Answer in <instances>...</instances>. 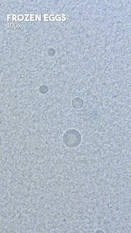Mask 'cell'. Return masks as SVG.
Wrapping results in <instances>:
<instances>
[{"label": "cell", "instance_id": "cell-1", "mask_svg": "<svg viewBox=\"0 0 131 233\" xmlns=\"http://www.w3.org/2000/svg\"><path fill=\"white\" fill-rule=\"evenodd\" d=\"M63 142L64 144L70 148H75L80 144L81 136L78 131L75 129H70L63 136Z\"/></svg>", "mask_w": 131, "mask_h": 233}, {"label": "cell", "instance_id": "cell-2", "mask_svg": "<svg viewBox=\"0 0 131 233\" xmlns=\"http://www.w3.org/2000/svg\"><path fill=\"white\" fill-rule=\"evenodd\" d=\"M72 106L74 109H81L83 106V102L81 98L77 97L74 99L72 101Z\"/></svg>", "mask_w": 131, "mask_h": 233}, {"label": "cell", "instance_id": "cell-3", "mask_svg": "<svg viewBox=\"0 0 131 233\" xmlns=\"http://www.w3.org/2000/svg\"><path fill=\"white\" fill-rule=\"evenodd\" d=\"M39 91L40 93L42 94H45L48 91V87L45 86H40L39 89Z\"/></svg>", "mask_w": 131, "mask_h": 233}]
</instances>
